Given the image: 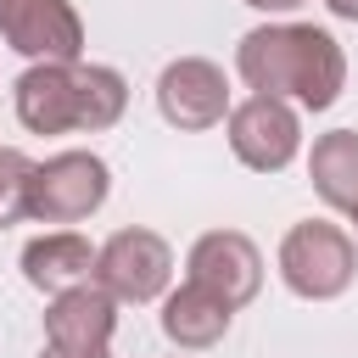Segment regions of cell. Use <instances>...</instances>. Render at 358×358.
<instances>
[{
	"label": "cell",
	"instance_id": "9a60e30c",
	"mask_svg": "<svg viewBox=\"0 0 358 358\" xmlns=\"http://www.w3.org/2000/svg\"><path fill=\"white\" fill-rule=\"evenodd\" d=\"M241 6H252V11H268V17H285V11H296L302 0H241Z\"/></svg>",
	"mask_w": 358,
	"mask_h": 358
},
{
	"label": "cell",
	"instance_id": "7c38bea8",
	"mask_svg": "<svg viewBox=\"0 0 358 358\" xmlns=\"http://www.w3.org/2000/svg\"><path fill=\"white\" fill-rule=\"evenodd\" d=\"M235 308L224 296H213L207 285L185 280L179 291H162V336L185 352H201V347H218L224 330H229Z\"/></svg>",
	"mask_w": 358,
	"mask_h": 358
},
{
	"label": "cell",
	"instance_id": "7a4b0ae2",
	"mask_svg": "<svg viewBox=\"0 0 358 358\" xmlns=\"http://www.w3.org/2000/svg\"><path fill=\"white\" fill-rule=\"evenodd\" d=\"M11 106L28 134H101L129 112V84L101 62H34L11 84Z\"/></svg>",
	"mask_w": 358,
	"mask_h": 358
},
{
	"label": "cell",
	"instance_id": "6da1fadb",
	"mask_svg": "<svg viewBox=\"0 0 358 358\" xmlns=\"http://www.w3.org/2000/svg\"><path fill=\"white\" fill-rule=\"evenodd\" d=\"M235 73L252 95H280L308 112H324L347 90V50L330 28L263 22L235 45Z\"/></svg>",
	"mask_w": 358,
	"mask_h": 358
},
{
	"label": "cell",
	"instance_id": "9c48e42d",
	"mask_svg": "<svg viewBox=\"0 0 358 358\" xmlns=\"http://www.w3.org/2000/svg\"><path fill=\"white\" fill-rule=\"evenodd\" d=\"M229 78H224V67L218 62H207V56H179V62H168L162 67V78H157V112L173 123V129H185V134H201V129H218L224 117H229Z\"/></svg>",
	"mask_w": 358,
	"mask_h": 358
},
{
	"label": "cell",
	"instance_id": "3957f363",
	"mask_svg": "<svg viewBox=\"0 0 358 358\" xmlns=\"http://www.w3.org/2000/svg\"><path fill=\"white\" fill-rule=\"evenodd\" d=\"M358 274V241L330 218H302L280 241V280L302 302H330Z\"/></svg>",
	"mask_w": 358,
	"mask_h": 358
},
{
	"label": "cell",
	"instance_id": "8992f818",
	"mask_svg": "<svg viewBox=\"0 0 358 358\" xmlns=\"http://www.w3.org/2000/svg\"><path fill=\"white\" fill-rule=\"evenodd\" d=\"M224 134H229V151H235L252 173H280V168H291L296 151H302V117H296V106L280 101V95H246L241 106H229Z\"/></svg>",
	"mask_w": 358,
	"mask_h": 358
},
{
	"label": "cell",
	"instance_id": "5b68a950",
	"mask_svg": "<svg viewBox=\"0 0 358 358\" xmlns=\"http://www.w3.org/2000/svg\"><path fill=\"white\" fill-rule=\"evenodd\" d=\"M112 330H117V296L84 280L50 296L39 358H112Z\"/></svg>",
	"mask_w": 358,
	"mask_h": 358
},
{
	"label": "cell",
	"instance_id": "e0dca14e",
	"mask_svg": "<svg viewBox=\"0 0 358 358\" xmlns=\"http://www.w3.org/2000/svg\"><path fill=\"white\" fill-rule=\"evenodd\" d=\"M352 241H358V201H352Z\"/></svg>",
	"mask_w": 358,
	"mask_h": 358
},
{
	"label": "cell",
	"instance_id": "8fae6325",
	"mask_svg": "<svg viewBox=\"0 0 358 358\" xmlns=\"http://www.w3.org/2000/svg\"><path fill=\"white\" fill-rule=\"evenodd\" d=\"M22 280L45 296L56 291H73L84 280H95V246L78 235V229H50V235H34L22 246Z\"/></svg>",
	"mask_w": 358,
	"mask_h": 358
},
{
	"label": "cell",
	"instance_id": "5bb4252c",
	"mask_svg": "<svg viewBox=\"0 0 358 358\" xmlns=\"http://www.w3.org/2000/svg\"><path fill=\"white\" fill-rule=\"evenodd\" d=\"M28 179H34V162L17 145H0V229L28 218Z\"/></svg>",
	"mask_w": 358,
	"mask_h": 358
},
{
	"label": "cell",
	"instance_id": "ba28073f",
	"mask_svg": "<svg viewBox=\"0 0 358 358\" xmlns=\"http://www.w3.org/2000/svg\"><path fill=\"white\" fill-rule=\"evenodd\" d=\"M0 39L28 62H84V17L73 0H0Z\"/></svg>",
	"mask_w": 358,
	"mask_h": 358
},
{
	"label": "cell",
	"instance_id": "277c9868",
	"mask_svg": "<svg viewBox=\"0 0 358 358\" xmlns=\"http://www.w3.org/2000/svg\"><path fill=\"white\" fill-rule=\"evenodd\" d=\"M106 190H112V168L95 151H56V157L34 162L28 218H39V224H78V218L101 213Z\"/></svg>",
	"mask_w": 358,
	"mask_h": 358
},
{
	"label": "cell",
	"instance_id": "30bf717a",
	"mask_svg": "<svg viewBox=\"0 0 358 358\" xmlns=\"http://www.w3.org/2000/svg\"><path fill=\"white\" fill-rule=\"evenodd\" d=\"M185 280L207 285L229 308H246L263 291V252L241 229H207V235H196V246L185 257Z\"/></svg>",
	"mask_w": 358,
	"mask_h": 358
},
{
	"label": "cell",
	"instance_id": "2e32d148",
	"mask_svg": "<svg viewBox=\"0 0 358 358\" xmlns=\"http://www.w3.org/2000/svg\"><path fill=\"white\" fill-rule=\"evenodd\" d=\"M330 6V17H341V22H358V0H324Z\"/></svg>",
	"mask_w": 358,
	"mask_h": 358
},
{
	"label": "cell",
	"instance_id": "4fadbf2b",
	"mask_svg": "<svg viewBox=\"0 0 358 358\" xmlns=\"http://www.w3.org/2000/svg\"><path fill=\"white\" fill-rule=\"evenodd\" d=\"M308 179H313V190H319L324 207L352 213V201H358V129L319 134L313 151H308Z\"/></svg>",
	"mask_w": 358,
	"mask_h": 358
},
{
	"label": "cell",
	"instance_id": "52a82bcc",
	"mask_svg": "<svg viewBox=\"0 0 358 358\" xmlns=\"http://www.w3.org/2000/svg\"><path fill=\"white\" fill-rule=\"evenodd\" d=\"M173 280V246L157 229H117L106 246H95V285H106L117 302H157Z\"/></svg>",
	"mask_w": 358,
	"mask_h": 358
}]
</instances>
